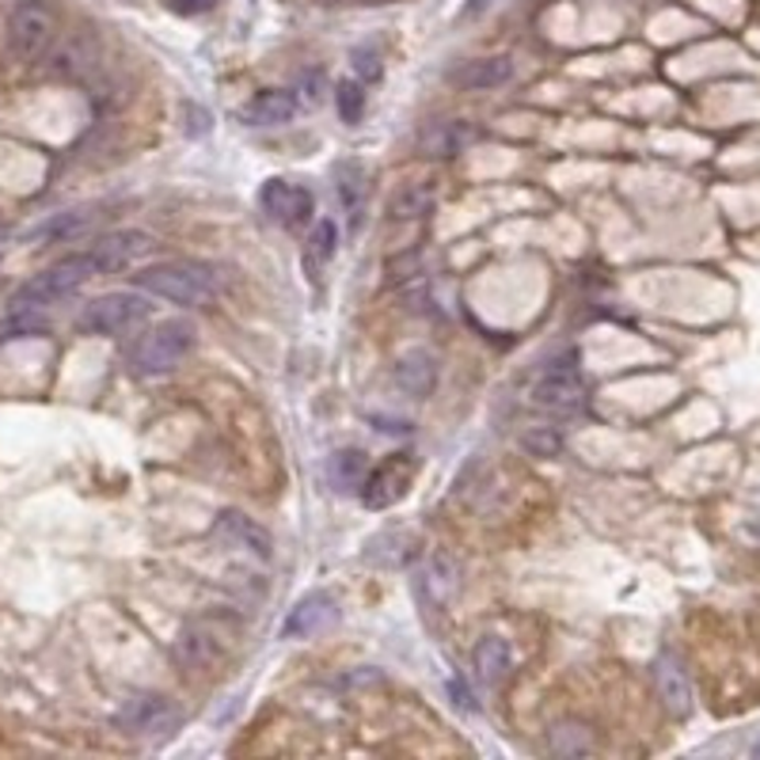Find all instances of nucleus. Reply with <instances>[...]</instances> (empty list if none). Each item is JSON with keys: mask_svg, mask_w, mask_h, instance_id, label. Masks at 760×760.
Returning <instances> with one entry per match:
<instances>
[{"mask_svg": "<svg viewBox=\"0 0 760 760\" xmlns=\"http://www.w3.org/2000/svg\"><path fill=\"white\" fill-rule=\"evenodd\" d=\"M92 225V213H57L54 221H46L43 228H38V239H49V244H57V239H72L80 236L85 228Z\"/></svg>", "mask_w": 760, "mask_h": 760, "instance_id": "nucleus-25", "label": "nucleus"}, {"mask_svg": "<svg viewBox=\"0 0 760 760\" xmlns=\"http://www.w3.org/2000/svg\"><path fill=\"white\" fill-rule=\"evenodd\" d=\"M213 533H217L221 540L233 544V548H244L259 559H270V533L259 522H252L247 514H239V510H225V514L217 517V525H213Z\"/></svg>", "mask_w": 760, "mask_h": 760, "instance_id": "nucleus-14", "label": "nucleus"}, {"mask_svg": "<svg viewBox=\"0 0 760 760\" xmlns=\"http://www.w3.org/2000/svg\"><path fill=\"white\" fill-rule=\"evenodd\" d=\"M338 624V601L332 593H309L293 605V613L286 616L282 635L286 639H312V635L327 632Z\"/></svg>", "mask_w": 760, "mask_h": 760, "instance_id": "nucleus-11", "label": "nucleus"}, {"mask_svg": "<svg viewBox=\"0 0 760 760\" xmlns=\"http://www.w3.org/2000/svg\"><path fill=\"white\" fill-rule=\"evenodd\" d=\"M593 730L585 723H574V718H567V723H556L548 730V749L556 757H585L593 753Z\"/></svg>", "mask_w": 760, "mask_h": 760, "instance_id": "nucleus-23", "label": "nucleus"}, {"mask_svg": "<svg viewBox=\"0 0 760 760\" xmlns=\"http://www.w3.org/2000/svg\"><path fill=\"white\" fill-rule=\"evenodd\" d=\"M168 8L176 15H205L217 8V0H168Z\"/></svg>", "mask_w": 760, "mask_h": 760, "instance_id": "nucleus-31", "label": "nucleus"}, {"mask_svg": "<svg viewBox=\"0 0 760 760\" xmlns=\"http://www.w3.org/2000/svg\"><path fill=\"white\" fill-rule=\"evenodd\" d=\"M134 286L148 297L183 304V309H202L217 297L213 278L202 267H190V262H153L142 275H134Z\"/></svg>", "mask_w": 760, "mask_h": 760, "instance_id": "nucleus-1", "label": "nucleus"}, {"mask_svg": "<svg viewBox=\"0 0 760 760\" xmlns=\"http://www.w3.org/2000/svg\"><path fill=\"white\" fill-rule=\"evenodd\" d=\"M429 205H434V187L407 183V187L395 190L392 202H388V221H395V225H403V221H418L429 213Z\"/></svg>", "mask_w": 760, "mask_h": 760, "instance_id": "nucleus-21", "label": "nucleus"}, {"mask_svg": "<svg viewBox=\"0 0 760 760\" xmlns=\"http://www.w3.org/2000/svg\"><path fill=\"white\" fill-rule=\"evenodd\" d=\"M418 476V460L411 452H392L377 468H369L366 483H361V506L366 510H392L395 502L407 499L411 483Z\"/></svg>", "mask_w": 760, "mask_h": 760, "instance_id": "nucleus-6", "label": "nucleus"}, {"mask_svg": "<svg viewBox=\"0 0 760 760\" xmlns=\"http://www.w3.org/2000/svg\"><path fill=\"white\" fill-rule=\"evenodd\" d=\"M350 62H354V77H358L361 85H373V80L384 77V65H380V54L373 46H358Z\"/></svg>", "mask_w": 760, "mask_h": 760, "instance_id": "nucleus-29", "label": "nucleus"}, {"mask_svg": "<svg viewBox=\"0 0 760 760\" xmlns=\"http://www.w3.org/2000/svg\"><path fill=\"white\" fill-rule=\"evenodd\" d=\"M259 205H262V213L282 228L309 225L312 213H316V198H312V190L286 183V179H267L259 190Z\"/></svg>", "mask_w": 760, "mask_h": 760, "instance_id": "nucleus-8", "label": "nucleus"}, {"mask_svg": "<svg viewBox=\"0 0 760 760\" xmlns=\"http://www.w3.org/2000/svg\"><path fill=\"white\" fill-rule=\"evenodd\" d=\"M335 244H338V225L335 221H320L309 236V262L312 267H316V262H332Z\"/></svg>", "mask_w": 760, "mask_h": 760, "instance_id": "nucleus-28", "label": "nucleus"}, {"mask_svg": "<svg viewBox=\"0 0 760 760\" xmlns=\"http://www.w3.org/2000/svg\"><path fill=\"white\" fill-rule=\"evenodd\" d=\"M655 689H658V700H662L666 712L673 718H684L692 712V681L673 655L655 658Z\"/></svg>", "mask_w": 760, "mask_h": 760, "instance_id": "nucleus-12", "label": "nucleus"}, {"mask_svg": "<svg viewBox=\"0 0 760 760\" xmlns=\"http://www.w3.org/2000/svg\"><path fill=\"white\" fill-rule=\"evenodd\" d=\"M392 384L411 400H426L437 388V358L429 350H407L392 366Z\"/></svg>", "mask_w": 760, "mask_h": 760, "instance_id": "nucleus-13", "label": "nucleus"}, {"mask_svg": "<svg viewBox=\"0 0 760 760\" xmlns=\"http://www.w3.org/2000/svg\"><path fill=\"white\" fill-rule=\"evenodd\" d=\"M522 449L528 452V457H540V460H551L563 452V437L556 434V429L548 426H533L522 434Z\"/></svg>", "mask_w": 760, "mask_h": 760, "instance_id": "nucleus-26", "label": "nucleus"}, {"mask_svg": "<svg viewBox=\"0 0 760 760\" xmlns=\"http://www.w3.org/2000/svg\"><path fill=\"white\" fill-rule=\"evenodd\" d=\"M445 689H449V696H452V704L460 707V712H476V704H472V692H468V684L460 681L457 673L449 677V681H445Z\"/></svg>", "mask_w": 760, "mask_h": 760, "instance_id": "nucleus-30", "label": "nucleus"}, {"mask_svg": "<svg viewBox=\"0 0 760 760\" xmlns=\"http://www.w3.org/2000/svg\"><path fill=\"white\" fill-rule=\"evenodd\" d=\"M148 247H153V239L142 228H119V233L103 236L99 244L88 247V259H92L96 275H119V270L134 267Z\"/></svg>", "mask_w": 760, "mask_h": 760, "instance_id": "nucleus-9", "label": "nucleus"}, {"mask_svg": "<svg viewBox=\"0 0 760 760\" xmlns=\"http://www.w3.org/2000/svg\"><path fill=\"white\" fill-rule=\"evenodd\" d=\"M533 403L540 411H551V415H578L585 407V392L574 377V366L570 369H551L548 377L536 380L533 388Z\"/></svg>", "mask_w": 760, "mask_h": 760, "instance_id": "nucleus-10", "label": "nucleus"}, {"mask_svg": "<svg viewBox=\"0 0 760 760\" xmlns=\"http://www.w3.org/2000/svg\"><path fill=\"white\" fill-rule=\"evenodd\" d=\"M335 183H338V198H343L346 213H350V221H354L361 210H366V198H369V176H366V168H361L358 160H343L335 168Z\"/></svg>", "mask_w": 760, "mask_h": 760, "instance_id": "nucleus-22", "label": "nucleus"}, {"mask_svg": "<svg viewBox=\"0 0 760 760\" xmlns=\"http://www.w3.org/2000/svg\"><path fill=\"white\" fill-rule=\"evenodd\" d=\"M57 35V8L49 0H23L8 15V49L20 62H35L46 54Z\"/></svg>", "mask_w": 760, "mask_h": 760, "instance_id": "nucleus-5", "label": "nucleus"}, {"mask_svg": "<svg viewBox=\"0 0 760 760\" xmlns=\"http://www.w3.org/2000/svg\"><path fill=\"white\" fill-rule=\"evenodd\" d=\"M369 476V457L361 449H338L332 460H327V479H332L335 491L350 494V491H361Z\"/></svg>", "mask_w": 760, "mask_h": 760, "instance_id": "nucleus-20", "label": "nucleus"}, {"mask_svg": "<svg viewBox=\"0 0 760 760\" xmlns=\"http://www.w3.org/2000/svg\"><path fill=\"white\" fill-rule=\"evenodd\" d=\"M92 275H96V267H92V259H88V252L69 255V259L54 262V267H46L43 275H35L31 282H23L20 289H15L12 309L27 312V309H46V304H57V301H65V297L77 293V289L85 286Z\"/></svg>", "mask_w": 760, "mask_h": 760, "instance_id": "nucleus-4", "label": "nucleus"}, {"mask_svg": "<svg viewBox=\"0 0 760 760\" xmlns=\"http://www.w3.org/2000/svg\"><path fill=\"white\" fill-rule=\"evenodd\" d=\"M449 80L457 88H465V92H487V88H502L506 80H514V57H510V54H494V57H483V62H468L465 69H457Z\"/></svg>", "mask_w": 760, "mask_h": 760, "instance_id": "nucleus-15", "label": "nucleus"}, {"mask_svg": "<svg viewBox=\"0 0 760 760\" xmlns=\"http://www.w3.org/2000/svg\"><path fill=\"white\" fill-rule=\"evenodd\" d=\"M757 757H760V746H757Z\"/></svg>", "mask_w": 760, "mask_h": 760, "instance_id": "nucleus-33", "label": "nucleus"}, {"mask_svg": "<svg viewBox=\"0 0 760 760\" xmlns=\"http://www.w3.org/2000/svg\"><path fill=\"white\" fill-rule=\"evenodd\" d=\"M380 544H384V551H369V559L380 567H403L411 556H415V536L403 533V528H392V533L377 536Z\"/></svg>", "mask_w": 760, "mask_h": 760, "instance_id": "nucleus-24", "label": "nucleus"}, {"mask_svg": "<svg viewBox=\"0 0 760 760\" xmlns=\"http://www.w3.org/2000/svg\"><path fill=\"white\" fill-rule=\"evenodd\" d=\"M335 103H338L343 122H358L361 114H366V85H361V80H338Z\"/></svg>", "mask_w": 760, "mask_h": 760, "instance_id": "nucleus-27", "label": "nucleus"}, {"mask_svg": "<svg viewBox=\"0 0 760 760\" xmlns=\"http://www.w3.org/2000/svg\"><path fill=\"white\" fill-rule=\"evenodd\" d=\"M415 590L426 605H445V601L452 597V590H457V567H452V559H445V556L429 559L423 567V574L415 578Z\"/></svg>", "mask_w": 760, "mask_h": 760, "instance_id": "nucleus-17", "label": "nucleus"}, {"mask_svg": "<svg viewBox=\"0 0 760 760\" xmlns=\"http://www.w3.org/2000/svg\"><path fill=\"white\" fill-rule=\"evenodd\" d=\"M487 8H491V0H468L465 12H460V15L468 20V15H479V12H487Z\"/></svg>", "mask_w": 760, "mask_h": 760, "instance_id": "nucleus-32", "label": "nucleus"}, {"mask_svg": "<svg viewBox=\"0 0 760 760\" xmlns=\"http://www.w3.org/2000/svg\"><path fill=\"white\" fill-rule=\"evenodd\" d=\"M153 320V301L142 289H119V293H103L85 304L80 312V332L88 335H130L142 324Z\"/></svg>", "mask_w": 760, "mask_h": 760, "instance_id": "nucleus-3", "label": "nucleus"}, {"mask_svg": "<svg viewBox=\"0 0 760 760\" xmlns=\"http://www.w3.org/2000/svg\"><path fill=\"white\" fill-rule=\"evenodd\" d=\"M297 114V96L293 92H282V88H270V92H259L247 103L244 119L252 126H282Z\"/></svg>", "mask_w": 760, "mask_h": 760, "instance_id": "nucleus-18", "label": "nucleus"}, {"mask_svg": "<svg viewBox=\"0 0 760 760\" xmlns=\"http://www.w3.org/2000/svg\"><path fill=\"white\" fill-rule=\"evenodd\" d=\"M194 343H198V332L190 320H164V324H156L153 332H145L130 346V366L142 377L171 373L194 350Z\"/></svg>", "mask_w": 760, "mask_h": 760, "instance_id": "nucleus-2", "label": "nucleus"}, {"mask_svg": "<svg viewBox=\"0 0 760 760\" xmlns=\"http://www.w3.org/2000/svg\"><path fill=\"white\" fill-rule=\"evenodd\" d=\"M472 662H476V677L483 684H499L506 681L510 666H514V655H510V642L499 639V635H487L483 642L472 650Z\"/></svg>", "mask_w": 760, "mask_h": 760, "instance_id": "nucleus-19", "label": "nucleus"}, {"mask_svg": "<svg viewBox=\"0 0 760 760\" xmlns=\"http://www.w3.org/2000/svg\"><path fill=\"white\" fill-rule=\"evenodd\" d=\"M468 142H472V130L460 126V122H426L423 134H418V153L449 160V156H457Z\"/></svg>", "mask_w": 760, "mask_h": 760, "instance_id": "nucleus-16", "label": "nucleus"}, {"mask_svg": "<svg viewBox=\"0 0 760 760\" xmlns=\"http://www.w3.org/2000/svg\"><path fill=\"white\" fill-rule=\"evenodd\" d=\"M183 723V712L171 704L160 692H142V696H130L126 704L114 712V726L126 734H137V738H153V734H171Z\"/></svg>", "mask_w": 760, "mask_h": 760, "instance_id": "nucleus-7", "label": "nucleus"}]
</instances>
